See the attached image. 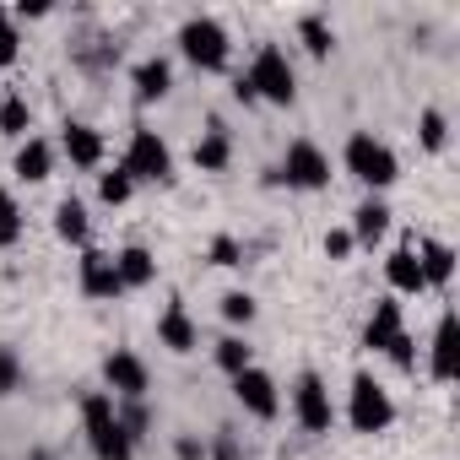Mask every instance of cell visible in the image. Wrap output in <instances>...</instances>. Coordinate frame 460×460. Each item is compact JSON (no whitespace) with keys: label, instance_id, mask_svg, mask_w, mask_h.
Instances as JSON below:
<instances>
[{"label":"cell","instance_id":"83f0119b","mask_svg":"<svg viewBox=\"0 0 460 460\" xmlns=\"http://www.w3.org/2000/svg\"><path fill=\"white\" fill-rule=\"evenodd\" d=\"M22 239V206L12 200V190H0V250H12Z\"/></svg>","mask_w":460,"mask_h":460},{"label":"cell","instance_id":"d6a6232c","mask_svg":"<svg viewBox=\"0 0 460 460\" xmlns=\"http://www.w3.org/2000/svg\"><path fill=\"white\" fill-rule=\"evenodd\" d=\"M17 385H22V358L12 347H0V395H12Z\"/></svg>","mask_w":460,"mask_h":460},{"label":"cell","instance_id":"7402d4cb","mask_svg":"<svg viewBox=\"0 0 460 460\" xmlns=\"http://www.w3.org/2000/svg\"><path fill=\"white\" fill-rule=\"evenodd\" d=\"M66 157L76 168H98L103 163V136L93 125H66Z\"/></svg>","mask_w":460,"mask_h":460},{"label":"cell","instance_id":"52a82bcc","mask_svg":"<svg viewBox=\"0 0 460 460\" xmlns=\"http://www.w3.org/2000/svg\"><path fill=\"white\" fill-rule=\"evenodd\" d=\"M293 417H298L304 433H331L336 406H331V390H325L320 374H298V385H293Z\"/></svg>","mask_w":460,"mask_h":460},{"label":"cell","instance_id":"9a60e30c","mask_svg":"<svg viewBox=\"0 0 460 460\" xmlns=\"http://www.w3.org/2000/svg\"><path fill=\"white\" fill-rule=\"evenodd\" d=\"M401 331H406V325H401V304H395V298H379L374 314H368V325H363V347H368V352H390V341H395Z\"/></svg>","mask_w":460,"mask_h":460},{"label":"cell","instance_id":"ac0fdd59","mask_svg":"<svg viewBox=\"0 0 460 460\" xmlns=\"http://www.w3.org/2000/svg\"><path fill=\"white\" fill-rule=\"evenodd\" d=\"M55 173V146L44 141V136H28L22 146H17V179H28V184H44Z\"/></svg>","mask_w":460,"mask_h":460},{"label":"cell","instance_id":"4316f807","mask_svg":"<svg viewBox=\"0 0 460 460\" xmlns=\"http://www.w3.org/2000/svg\"><path fill=\"white\" fill-rule=\"evenodd\" d=\"M114 417H119V428H125V438H130V444H141V438H146V428H152L146 401H114Z\"/></svg>","mask_w":460,"mask_h":460},{"label":"cell","instance_id":"5b68a950","mask_svg":"<svg viewBox=\"0 0 460 460\" xmlns=\"http://www.w3.org/2000/svg\"><path fill=\"white\" fill-rule=\"evenodd\" d=\"M347 422L352 433H385L395 422V401L374 374H352V401H347Z\"/></svg>","mask_w":460,"mask_h":460},{"label":"cell","instance_id":"9c48e42d","mask_svg":"<svg viewBox=\"0 0 460 460\" xmlns=\"http://www.w3.org/2000/svg\"><path fill=\"white\" fill-rule=\"evenodd\" d=\"M103 379H109L114 401H146V390H152V374H146V363H141L136 352H125V347L103 358Z\"/></svg>","mask_w":460,"mask_h":460},{"label":"cell","instance_id":"f35d334b","mask_svg":"<svg viewBox=\"0 0 460 460\" xmlns=\"http://www.w3.org/2000/svg\"><path fill=\"white\" fill-rule=\"evenodd\" d=\"M173 455H179V460H206V444H200V438H179Z\"/></svg>","mask_w":460,"mask_h":460},{"label":"cell","instance_id":"6da1fadb","mask_svg":"<svg viewBox=\"0 0 460 460\" xmlns=\"http://www.w3.org/2000/svg\"><path fill=\"white\" fill-rule=\"evenodd\" d=\"M341 163H347V173H352L358 184H368V190H390V184L401 179V157H395L374 130H352Z\"/></svg>","mask_w":460,"mask_h":460},{"label":"cell","instance_id":"3957f363","mask_svg":"<svg viewBox=\"0 0 460 460\" xmlns=\"http://www.w3.org/2000/svg\"><path fill=\"white\" fill-rule=\"evenodd\" d=\"M82 428H87V444H93V455L98 460H130L136 455V444L125 438V428H119V417H114V395H87L82 401Z\"/></svg>","mask_w":460,"mask_h":460},{"label":"cell","instance_id":"d4e9b609","mask_svg":"<svg viewBox=\"0 0 460 460\" xmlns=\"http://www.w3.org/2000/svg\"><path fill=\"white\" fill-rule=\"evenodd\" d=\"M33 130V109H28V98H6V103H0V136H12V141H22Z\"/></svg>","mask_w":460,"mask_h":460},{"label":"cell","instance_id":"e575fe53","mask_svg":"<svg viewBox=\"0 0 460 460\" xmlns=\"http://www.w3.org/2000/svg\"><path fill=\"white\" fill-rule=\"evenodd\" d=\"M385 358H390V363H395V368H411V363H417V341H411V336H406V331H401V336H395V341H390V352H385Z\"/></svg>","mask_w":460,"mask_h":460},{"label":"cell","instance_id":"4fadbf2b","mask_svg":"<svg viewBox=\"0 0 460 460\" xmlns=\"http://www.w3.org/2000/svg\"><path fill=\"white\" fill-rule=\"evenodd\" d=\"M385 282H390V298H417V293H428V282H422V266H417V250H411V244L390 250V261H385Z\"/></svg>","mask_w":460,"mask_h":460},{"label":"cell","instance_id":"484cf974","mask_svg":"<svg viewBox=\"0 0 460 460\" xmlns=\"http://www.w3.org/2000/svg\"><path fill=\"white\" fill-rule=\"evenodd\" d=\"M298 39H304V49H309L314 60H325V55L336 49V33H331L325 17H304V22H298Z\"/></svg>","mask_w":460,"mask_h":460},{"label":"cell","instance_id":"f546056e","mask_svg":"<svg viewBox=\"0 0 460 460\" xmlns=\"http://www.w3.org/2000/svg\"><path fill=\"white\" fill-rule=\"evenodd\" d=\"M130 190H136V184H130V173H125V168H114V173H103V179H98L103 206H125V200H130Z\"/></svg>","mask_w":460,"mask_h":460},{"label":"cell","instance_id":"d6986e66","mask_svg":"<svg viewBox=\"0 0 460 460\" xmlns=\"http://www.w3.org/2000/svg\"><path fill=\"white\" fill-rule=\"evenodd\" d=\"M227 163H234V141H227L222 125H206V136L195 141V168L200 173H222Z\"/></svg>","mask_w":460,"mask_h":460},{"label":"cell","instance_id":"2e32d148","mask_svg":"<svg viewBox=\"0 0 460 460\" xmlns=\"http://www.w3.org/2000/svg\"><path fill=\"white\" fill-rule=\"evenodd\" d=\"M411 250H417L422 282H428V288H449V277H455V250H449L444 239H417Z\"/></svg>","mask_w":460,"mask_h":460},{"label":"cell","instance_id":"74e56055","mask_svg":"<svg viewBox=\"0 0 460 460\" xmlns=\"http://www.w3.org/2000/svg\"><path fill=\"white\" fill-rule=\"evenodd\" d=\"M211 460H239V444H234V433H217V449H211Z\"/></svg>","mask_w":460,"mask_h":460},{"label":"cell","instance_id":"d590c367","mask_svg":"<svg viewBox=\"0 0 460 460\" xmlns=\"http://www.w3.org/2000/svg\"><path fill=\"white\" fill-rule=\"evenodd\" d=\"M325 255L331 261H347L352 255V234H347V227H331V234H325Z\"/></svg>","mask_w":460,"mask_h":460},{"label":"cell","instance_id":"7a4b0ae2","mask_svg":"<svg viewBox=\"0 0 460 460\" xmlns=\"http://www.w3.org/2000/svg\"><path fill=\"white\" fill-rule=\"evenodd\" d=\"M244 82H250L255 103H282L288 109L298 98V76H293V60H288L282 44H261L255 60H250V71H244Z\"/></svg>","mask_w":460,"mask_h":460},{"label":"cell","instance_id":"1f68e13d","mask_svg":"<svg viewBox=\"0 0 460 460\" xmlns=\"http://www.w3.org/2000/svg\"><path fill=\"white\" fill-rule=\"evenodd\" d=\"M17 49H22V33H17V17L0 6V66H12L17 60Z\"/></svg>","mask_w":460,"mask_h":460},{"label":"cell","instance_id":"8992f818","mask_svg":"<svg viewBox=\"0 0 460 460\" xmlns=\"http://www.w3.org/2000/svg\"><path fill=\"white\" fill-rule=\"evenodd\" d=\"M119 168L130 173V184H136V179H146V184H168V179H173V152H168V141H163L157 130L136 125V136H130Z\"/></svg>","mask_w":460,"mask_h":460},{"label":"cell","instance_id":"e0dca14e","mask_svg":"<svg viewBox=\"0 0 460 460\" xmlns=\"http://www.w3.org/2000/svg\"><path fill=\"white\" fill-rule=\"evenodd\" d=\"M130 82H136V98H141V103H157V98H168V87H173V66H168L163 55H152V60H141V66L130 71Z\"/></svg>","mask_w":460,"mask_h":460},{"label":"cell","instance_id":"8fae6325","mask_svg":"<svg viewBox=\"0 0 460 460\" xmlns=\"http://www.w3.org/2000/svg\"><path fill=\"white\" fill-rule=\"evenodd\" d=\"M428 374H433L438 385H449V379L460 374V320H455V309H444L438 325H433V358H428Z\"/></svg>","mask_w":460,"mask_h":460},{"label":"cell","instance_id":"277c9868","mask_svg":"<svg viewBox=\"0 0 460 460\" xmlns=\"http://www.w3.org/2000/svg\"><path fill=\"white\" fill-rule=\"evenodd\" d=\"M227 28L217 17H190L179 28V55L195 66V71H227Z\"/></svg>","mask_w":460,"mask_h":460},{"label":"cell","instance_id":"ffe728a7","mask_svg":"<svg viewBox=\"0 0 460 460\" xmlns=\"http://www.w3.org/2000/svg\"><path fill=\"white\" fill-rule=\"evenodd\" d=\"M352 244H374V239H385L390 234V206L385 200H363L358 211H352Z\"/></svg>","mask_w":460,"mask_h":460},{"label":"cell","instance_id":"ba28073f","mask_svg":"<svg viewBox=\"0 0 460 460\" xmlns=\"http://www.w3.org/2000/svg\"><path fill=\"white\" fill-rule=\"evenodd\" d=\"M277 179H288L293 190H325V184H331V157H325L314 141H293Z\"/></svg>","mask_w":460,"mask_h":460},{"label":"cell","instance_id":"cb8c5ba5","mask_svg":"<svg viewBox=\"0 0 460 460\" xmlns=\"http://www.w3.org/2000/svg\"><path fill=\"white\" fill-rule=\"evenodd\" d=\"M217 368L234 379V374H244V368H255V347L244 341V336H222L217 341Z\"/></svg>","mask_w":460,"mask_h":460},{"label":"cell","instance_id":"30bf717a","mask_svg":"<svg viewBox=\"0 0 460 460\" xmlns=\"http://www.w3.org/2000/svg\"><path fill=\"white\" fill-rule=\"evenodd\" d=\"M234 401H239L250 417H261V422H271V417L282 411L277 379H271L266 368H244V374H234Z\"/></svg>","mask_w":460,"mask_h":460},{"label":"cell","instance_id":"5bb4252c","mask_svg":"<svg viewBox=\"0 0 460 460\" xmlns=\"http://www.w3.org/2000/svg\"><path fill=\"white\" fill-rule=\"evenodd\" d=\"M82 293H87V298H119V293H125V282H119V271H114V255L82 250Z\"/></svg>","mask_w":460,"mask_h":460},{"label":"cell","instance_id":"836d02e7","mask_svg":"<svg viewBox=\"0 0 460 460\" xmlns=\"http://www.w3.org/2000/svg\"><path fill=\"white\" fill-rule=\"evenodd\" d=\"M239 261H244V250H239L234 234H217L211 239V266H239Z\"/></svg>","mask_w":460,"mask_h":460},{"label":"cell","instance_id":"f1b7e54d","mask_svg":"<svg viewBox=\"0 0 460 460\" xmlns=\"http://www.w3.org/2000/svg\"><path fill=\"white\" fill-rule=\"evenodd\" d=\"M417 136H422V146H428V152H444V141H449V119H444L438 109H422Z\"/></svg>","mask_w":460,"mask_h":460},{"label":"cell","instance_id":"4dcf8cb0","mask_svg":"<svg viewBox=\"0 0 460 460\" xmlns=\"http://www.w3.org/2000/svg\"><path fill=\"white\" fill-rule=\"evenodd\" d=\"M222 320L227 325H250L255 320V298L250 293H222Z\"/></svg>","mask_w":460,"mask_h":460},{"label":"cell","instance_id":"603a6c76","mask_svg":"<svg viewBox=\"0 0 460 460\" xmlns=\"http://www.w3.org/2000/svg\"><path fill=\"white\" fill-rule=\"evenodd\" d=\"M114 271H119V282H125V293H130V288H146V282L157 277V261H152V250L130 244V250L114 255Z\"/></svg>","mask_w":460,"mask_h":460},{"label":"cell","instance_id":"44dd1931","mask_svg":"<svg viewBox=\"0 0 460 460\" xmlns=\"http://www.w3.org/2000/svg\"><path fill=\"white\" fill-rule=\"evenodd\" d=\"M55 234H60L66 244L87 250V234H93V222H87V206H82L76 195H66V200L55 206Z\"/></svg>","mask_w":460,"mask_h":460},{"label":"cell","instance_id":"7c38bea8","mask_svg":"<svg viewBox=\"0 0 460 460\" xmlns=\"http://www.w3.org/2000/svg\"><path fill=\"white\" fill-rule=\"evenodd\" d=\"M157 341L168 347V352H195L200 347V331H195V320H190V309H184V298H173L163 314H157Z\"/></svg>","mask_w":460,"mask_h":460},{"label":"cell","instance_id":"8d00e7d4","mask_svg":"<svg viewBox=\"0 0 460 460\" xmlns=\"http://www.w3.org/2000/svg\"><path fill=\"white\" fill-rule=\"evenodd\" d=\"M12 17H22V22H39V17H49V0H17V12Z\"/></svg>","mask_w":460,"mask_h":460}]
</instances>
